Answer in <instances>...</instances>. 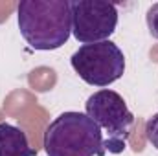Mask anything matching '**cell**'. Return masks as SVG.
<instances>
[{"instance_id": "obj_1", "label": "cell", "mask_w": 158, "mask_h": 156, "mask_svg": "<svg viewBox=\"0 0 158 156\" xmlns=\"http://www.w3.org/2000/svg\"><path fill=\"white\" fill-rule=\"evenodd\" d=\"M17 20L22 39L33 50H57L72 33L68 0H24L17 7Z\"/></svg>"}, {"instance_id": "obj_2", "label": "cell", "mask_w": 158, "mask_h": 156, "mask_svg": "<svg viewBox=\"0 0 158 156\" xmlns=\"http://www.w3.org/2000/svg\"><path fill=\"white\" fill-rule=\"evenodd\" d=\"M48 156H105L101 129L83 112H63L44 130Z\"/></svg>"}, {"instance_id": "obj_3", "label": "cell", "mask_w": 158, "mask_h": 156, "mask_svg": "<svg viewBox=\"0 0 158 156\" xmlns=\"http://www.w3.org/2000/svg\"><path fill=\"white\" fill-rule=\"evenodd\" d=\"M85 109V114L101 129V132H105V151L112 154L123 153L134 125V116L127 109L125 99L118 92L103 88L86 99Z\"/></svg>"}, {"instance_id": "obj_4", "label": "cell", "mask_w": 158, "mask_h": 156, "mask_svg": "<svg viewBox=\"0 0 158 156\" xmlns=\"http://www.w3.org/2000/svg\"><path fill=\"white\" fill-rule=\"evenodd\" d=\"M74 72L90 86L105 88L125 72V55L112 40L83 44L70 57Z\"/></svg>"}, {"instance_id": "obj_5", "label": "cell", "mask_w": 158, "mask_h": 156, "mask_svg": "<svg viewBox=\"0 0 158 156\" xmlns=\"http://www.w3.org/2000/svg\"><path fill=\"white\" fill-rule=\"evenodd\" d=\"M70 15L72 33L83 44L109 40L118 26V9L105 0H74Z\"/></svg>"}, {"instance_id": "obj_6", "label": "cell", "mask_w": 158, "mask_h": 156, "mask_svg": "<svg viewBox=\"0 0 158 156\" xmlns=\"http://www.w3.org/2000/svg\"><path fill=\"white\" fill-rule=\"evenodd\" d=\"M37 151L30 147L28 134L11 125L2 121L0 123V156H35Z\"/></svg>"}, {"instance_id": "obj_7", "label": "cell", "mask_w": 158, "mask_h": 156, "mask_svg": "<svg viewBox=\"0 0 158 156\" xmlns=\"http://www.w3.org/2000/svg\"><path fill=\"white\" fill-rule=\"evenodd\" d=\"M145 136H147L149 143L158 151V112L147 119V123H145Z\"/></svg>"}, {"instance_id": "obj_8", "label": "cell", "mask_w": 158, "mask_h": 156, "mask_svg": "<svg viewBox=\"0 0 158 156\" xmlns=\"http://www.w3.org/2000/svg\"><path fill=\"white\" fill-rule=\"evenodd\" d=\"M145 22H147V30H149L151 37L158 40V2L156 4H153V6L147 9Z\"/></svg>"}]
</instances>
